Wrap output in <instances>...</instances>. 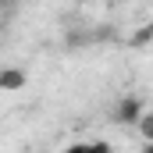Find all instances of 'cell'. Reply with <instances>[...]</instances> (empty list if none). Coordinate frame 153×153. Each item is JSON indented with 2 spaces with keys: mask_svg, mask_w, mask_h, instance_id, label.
Masks as SVG:
<instances>
[{
  "mask_svg": "<svg viewBox=\"0 0 153 153\" xmlns=\"http://www.w3.org/2000/svg\"><path fill=\"white\" fill-rule=\"evenodd\" d=\"M143 114H146V111H143V96H132V93L121 96L117 107H114V121L117 125H135Z\"/></svg>",
  "mask_w": 153,
  "mask_h": 153,
  "instance_id": "6da1fadb",
  "label": "cell"
},
{
  "mask_svg": "<svg viewBox=\"0 0 153 153\" xmlns=\"http://www.w3.org/2000/svg\"><path fill=\"white\" fill-rule=\"evenodd\" d=\"M29 85V75L22 68H0V93H22Z\"/></svg>",
  "mask_w": 153,
  "mask_h": 153,
  "instance_id": "7a4b0ae2",
  "label": "cell"
},
{
  "mask_svg": "<svg viewBox=\"0 0 153 153\" xmlns=\"http://www.w3.org/2000/svg\"><path fill=\"white\" fill-rule=\"evenodd\" d=\"M132 46H150L153 43V22H146V25H139L135 32H132V39H128Z\"/></svg>",
  "mask_w": 153,
  "mask_h": 153,
  "instance_id": "3957f363",
  "label": "cell"
},
{
  "mask_svg": "<svg viewBox=\"0 0 153 153\" xmlns=\"http://www.w3.org/2000/svg\"><path fill=\"white\" fill-rule=\"evenodd\" d=\"M64 153H111L107 143H75V146H68Z\"/></svg>",
  "mask_w": 153,
  "mask_h": 153,
  "instance_id": "277c9868",
  "label": "cell"
},
{
  "mask_svg": "<svg viewBox=\"0 0 153 153\" xmlns=\"http://www.w3.org/2000/svg\"><path fill=\"white\" fill-rule=\"evenodd\" d=\"M135 128H139L143 143H153V114H143L139 121H135Z\"/></svg>",
  "mask_w": 153,
  "mask_h": 153,
  "instance_id": "5b68a950",
  "label": "cell"
},
{
  "mask_svg": "<svg viewBox=\"0 0 153 153\" xmlns=\"http://www.w3.org/2000/svg\"><path fill=\"white\" fill-rule=\"evenodd\" d=\"M143 153H153V143H146V146H143Z\"/></svg>",
  "mask_w": 153,
  "mask_h": 153,
  "instance_id": "8992f818",
  "label": "cell"
},
{
  "mask_svg": "<svg viewBox=\"0 0 153 153\" xmlns=\"http://www.w3.org/2000/svg\"><path fill=\"white\" fill-rule=\"evenodd\" d=\"M0 7H4V11H7V7H11V0H0Z\"/></svg>",
  "mask_w": 153,
  "mask_h": 153,
  "instance_id": "52a82bcc",
  "label": "cell"
}]
</instances>
